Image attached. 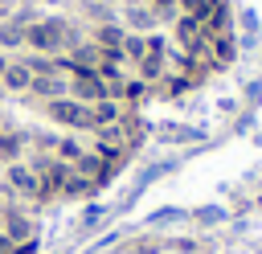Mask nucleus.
I'll use <instances>...</instances> for the list:
<instances>
[{"label":"nucleus","instance_id":"nucleus-1","mask_svg":"<svg viewBox=\"0 0 262 254\" xmlns=\"http://www.w3.org/2000/svg\"><path fill=\"white\" fill-rule=\"evenodd\" d=\"M78 25L66 20V16H37L29 29H25V49H37V53H49V57H61L78 45Z\"/></svg>","mask_w":262,"mask_h":254},{"label":"nucleus","instance_id":"nucleus-2","mask_svg":"<svg viewBox=\"0 0 262 254\" xmlns=\"http://www.w3.org/2000/svg\"><path fill=\"white\" fill-rule=\"evenodd\" d=\"M41 115H45L53 127H61V131H94L90 102H78V98H70V94H61V98L45 102V107H41Z\"/></svg>","mask_w":262,"mask_h":254},{"label":"nucleus","instance_id":"nucleus-3","mask_svg":"<svg viewBox=\"0 0 262 254\" xmlns=\"http://www.w3.org/2000/svg\"><path fill=\"white\" fill-rule=\"evenodd\" d=\"M66 82H70V98H78V102H102V98H111L106 82L98 78V70H70Z\"/></svg>","mask_w":262,"mask_h":254},{"label":"nucleus","instance_id":"nucleus-4","mask_svg":"<svg viewBox=\"0 0 262 254\" xmlns=\"http://www.w3.org/2000/svg\"><path fill=\"white\" fill-rule=\"evenodd\" d=\"M4 184H8V193L25 197V201H37V197H41V184H37V172L29 168V160L4 164Z\"/></svg>","mask_w":262,"mask_h":254},{"label":"nucleus","instance_id":"nucleus-5","mask_svg":"<svg viewBox=\"0 0 262 254\" xmlns=\"http://www.w3.org/2000/svg\"><path fill=\"white\" fill-rule=\"evenodd\" d=\"M61 94H70V82H66V74H33V82H29V102H37V111L45 107V102H53V98H61Z\"/></svg>","mask_w":262,"mask_h":254},{"label":"nucleus","instance_id":"nucleus-6","mask_svg":"<svg viewBox=\"0 0 262 254\" xmlns=\"http://www.w3.org/2000/svg\"><path fill=\"white\" fill-rule=\"evenodd\" d=\"M123 37H127V29H123L119 20H106V25H94V29H90V41H94L106 57H115L119 66H123Z\"/></svg>","mask_w":262,"mask_h":254},{"label":"nucleus","instance_id":"nucleus-7","mask_svg":"<svg viewBox=\"0 0 262 254\" xmlns=\"http://www.w3.org/2000/svg\"><path fill=\"white\" fill-rule=\"evenodd\" d=\"M29 156V131L16 123H0V164H16Z\"/></svg>","mask_w":262,"mask_h":254},{"label":"nucleus","instance_id":"nucleus-8","mask_svg":"<svg viewBox=\"0 0 262 254\" xmlns=\"http://www.w3.org/2000/svg\"><path fill=\"white\" fill-rule=\"evenodd\" d=\"M33 234H37V225H33L20 209H8V213H4V238L12 242V250H16V242H20V246H29V242H33Z\"/></svg>","mask_w":262,"mask_h":254},{"label":"nucleus","instance_id":"nucleus-9","mask_svg":"<svg viewBox=\"0 0 262 254\" xmlns=\"http://www.w3.org/2000/svg\"><path fill=\"white\" fill-rule=\"evenodd\" d=\"M119 25L127 29V33H151V25H156V8L147 4H127L123 12H119Z\"/></svg>","mask_w":262,"mask_h":254},{"label":"nucleus","instance_id":"nucleus-10","mask_svg":"<svg viewBox=\"0 0 262 254\" xmlns=\"http://www.w3.org/2000/svg\"><path fill=\"white\" fill-rule=\"evenodd\" d=\"M29 82H33V74L25 70V61H20V57H12V61H8V70H4V78H0V90H4V94L25 98V94H29Z\"/></svg>","mask_w":262,"mask_h":254},{"label":"nucleus","instance_id":"nucleus-11","mask_svg":"<svg viewBox=\"0 0 262 254\" xmlns=\"http://www.w3.org/2000/svg\"><path fill=\"white\" fill-rule=\"evenodd\" d=\"M82 152H86V143L78 139V131H66V135H53V160H61V164H78L82 160Z\"/></svg>","mask_w":262,"mask_h":254},{"label":"nucleus","instance_id":"nucleus-12","mask_svg":"<svg viewBox=\"0 0 262 254\" xmlns=\"http://www.w3.org/2000/svg\"><path fill=\"white\" fill-rule=\"evenodd\" d=\"M172 37H176L184 49H196V45H201V16L180 12V16H176V25H172Z\"/></svg>","mask_w":262,"mask_h":254},{"label":"nucleus","instance_id":"nucleus-13","mask_svg":"<svg viewBox=\"0 0 262 254\" xmlns=\"http://www.w3.org/2000/svg\"><path fill=\"white\" fill-rule=\"evenodd\" d=\"M123 115H127V107H123V102H115V98L90 102V119H94V131H102V127H115Z\"/></svg>","mask_w":262,"mask_h":254},{"label":"nucleus","instance_id":"nucleus-14","mask_svg":"<svg viewBox=\"0 0 262 254\" xmlns=\"http://www.w3.org/2000/svg\"><path fill=\"white\" fill-rule=\"evenodd\" d=\"M0 49H4V53H12V57L25 49V25H16L12 16H4V20H0Z\"/></svg>","mask_w":262,"mask_h":254},{"label":"nucleus","instance_id":"nucleus-15","mask_svg":"<svg viewBox=\"0 0 262 254\" xmlns=\"http://www.w3.org/2000/svg\"><path fill=\"white\" fill-rule=\"evenodd\" d=\"M16 57L25 61V70H29V74H57V57H49V53H37V49H20Z\"/></svg>","mask_w":262,"mask_h":254},{"label":"nucleus","instance_id":"nucleus-16","mask_svg":"<svg viewBox=\"0 0 262 254\" xmlns=\"http://www.w3.org/2000/svg\"><path fill=\"white\" fill-rule=\"evenodd\" d=\"M147 53V33H127L123 37V66H139Z\"/></svg>","mask_w":262,"mask_h":254},{"label":"nucleus","instance_id":"nucleus-17","mask_svg":"<svg viewBox=\"0 0 262 254\" xmlns=\"http://www.w3.org/2000/svg\"><path fill=\"white\" fill-rule=\"evenodd\" d=\"M164 74V57H156V53H143V61L135 66V78H143V82H156Z\"/></svg>","mask_w":262,"mask_h":254},{"label":"nucleus","instance_id":"nucleus-18","mask_svg":"<svg viewBox=\"0 0 262 254\" xmlns=\"http://www.w3.org/2000/svg\"><path fill=\"white\" fill-rule=\"evenodd\" d=\"M86 193H94V184H90L86 176L70 172V176H66V184H61V197H66V201H74V197H86Z\"/></svg>","mask_w":262,"mask_h":254},{"label":"nucleus","instance_id":"nucleus-19","mask_svg":"<svg viewBox=\"0 0 262 254\" xmlns=\"http://www.w3.org/2000/svg\"><path fill=\"white\" fill-rule=\"evenodd\" d=\"M213 49H217V57H221V61H229V57H233V45H229V37H213Z\"/></svg>","mask_w":262,"mask_h":254},{"label":"nucleus","instance_id":"nucleus-20","mask_svg":"<svg viewBox=\"0 0 262 254\" xmlns=\"http://www.w3.org/2000/svg\"><path fill=\"white\" fill-rule=\"evenodd\" d=\"M8 61H12V53H4V49H0V78H4V70H8Z\"/></svg>","mask_w":262,"mask_h":254},{"label":"nucleus","instance_id":"nucleus-21","mask_svg":"<svg viewBox=\"0 0 262 254\" xmlns=\"http://www.w3.org/2000/svg\"><path fill=\"white\" fill-rule=\"evenodd\" d=\"M0 123H4V115H0Z\"/></svg>","mask_w":262,"mask_h":254},{"label":"nucleus","instance_id":"nucleus-22","mask_svg":"<svg viewBox=\"0 0 262 254\" xmlns=\"http://www.w3.org/2000/svg\"><path fill=\"white\" fill-rule=\"evenodd\" d=\"M0 4H4V0H0Z\"/></svg>","mask_w":262,"mask_h":254}]
</instances>
